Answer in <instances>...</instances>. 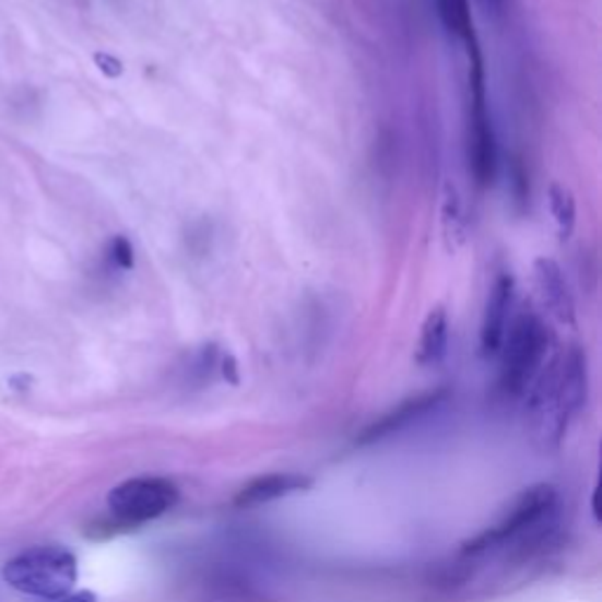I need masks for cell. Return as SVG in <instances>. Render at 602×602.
I'll list each match as a JSON object with an SVG mask.
<instances>
[{
    "label": "cell",
    "mask_w": 602,
    "mask_h": 602,
    "mask_svg": "<svg viewBox=\"0 0 602 602\" xmlns=\"http://www.w3.org/2000/svg\"><path fill=\"white\" fill-rule=\"evenodd\" d=\"M106 504L116 522L134 530L173 511L179 504V487L161 475H139L116 485Z\"/></svg>",
    "instance_id": "5"
},
{
    "label": "cell",
    "mask_w": 602,
    "mask_h": 602,
    "mask_svg": "<svg viewBox=\"0 0 602 602\" xmlns=\"http://www.w3.org/2000/svg\"><path fill=\"white\" fill-rule=\"evenodd\" d=\"M436 8H438L442 26L450 31L455 38H459L467 45L475 40L469 0H436Z\"/></svg>",
    "instance_id": "12"
},
{
    "label": "cell",
    "mask_w": 602,
    "mask_h": 602,
    "mask_svg": "<svg viewBox=\"0 0 602 602\" xmlns=\"http://www.w3.org/2000/svg\"><path fill=\"white\" fill-rule=\"evenodd\" d=\"M481 3H485L487 8H497L501 3V0H481Z\"/></svg>",
    "instance_id": "18"
},
{
    "label": "cell",
    "mask_w": 602,
    "mask_h": 602,
    "mask_svg": "<svg viewBox=\"0 0 602 602\" xmlns=\"http://www.w3.org/2000/svg\"><path fill=\"white\" fill-rule=\"evenodd\" d=\"M548 205L555 220V226L560 231V238H569L577 224V203L575 196L563 184H551L548 189Z\"/></svg>",
    "instance_id": "13"
},
{
    "label": "cell",
    "mask_w": 602,
    "mask_h": 602,
    "mask_svg": "<svg viewBox=\"0 0 602 602\" xmlns=\"http://www.w3.org/2000/svg\"><path fill=\"white\" fill-rule=\"evenodd\" d=\"M10 589L43 600H57L73 591L79 581V560L64 546L26 548L3 567Z\"/></svg>",
    "instance_id": "2"
},
{
    "label": "cell",
    "mask_w": 602,
    "mask_h": 602,
    "mask_svg": "<svg viewBox=\"0 0 602 602\" xmlns=\"http://www.w3.org/2000/svg\"><path fill=\"white\" fill-rule=\"evenodd\" d=\"M48 602H97V595L92 591H71L67 595H61L57 600H48Z\"/></svg>",
    "instance_id": "16"
},
{
    "label": "cell",
    "mask_w": 602,
    "mask_h": 602,
    "mask_svg": "<svg viewBox=\"0 0 602 602\" xmlns=\"http://www.w3.org/2000/svg\"><path fill=\"white\" fill-rule=\"evenodd\" d=\"M109 261L120 271H130L134 267V250L126 236H116L109 243Z\"/></svg>",
    "instance_id": "14"
},
{
    "label": "cell",
    "mask_w": 602,
    "mask_h": 602,
    "mask_svg": "<svg viewBox=\"0 0 602 602\" xmlns=\"http://www.w3.org/2000/svg\"><path fill=\"white\" fill-rule=\"evenodd\" d=\"M551 346V332L532 314L520 316L504 337L499 386L506 396H520L542 369Z\"/></svg>",
    "instance_id": "3"
},
{
    "label": "cell",
    "mask_w": 602,
    "mask_h": 602,
    "mask_svg": "<svg viewBox=\"0 0 602 602\" xmlns=\"http://www.w3.org/2000/svg\"><path fill=\"white\" fill-rule=\"evenodd\" d=\"M558 501V494L551 485H534L524 489L516 504L497 524L475 534L471 542L464 544L461 553L464 555H483L487 551H497L506 544H514L522 539L528 532H532L536 524H542L555 508Z\"/></svg>",
    "instance_id": "6"
},
{
    "label": "cell",
    "mask_w": 602,
    "mask_h": 602,
    "mask_svg": "<svg viewBox=\"0 0 602 602\" xmlns=\"http://www.w3.org/2000/svg\"><path fill=\"white\" fill-rule=\"evenodd\" d=\"M469 48V163L475 181L481 187L494 179L497 173V139H494L487 90H485V69L477 43Z\"/></svg>",
    "instance_id": "4"
},
{
    "label": "cell",
    "mask_w": 602,
    "mask_h": 602,
    "mask_svg": "<svg viewBox=\"0 0 602 602\" xmlns=\"http://www.w3.org/2000/svg\"><path fill=\"white\" fill-rule=\"evenodd\" d=\"M534 278H536L539 297H542L548 314L553 318H558L560 322H575V299L558 261L546 257L536 259Z\"/></svg>",
    "instance_id": "10"
},
{
    "label": "cell",
    "mask_w": 602,
    "mask_h": 602,
    "mask_svg": "<svg viewBox=\"0 0 602 602\" xmlns=\"http://www.w3.org/2000/svg\"><path fill=\"white\" fill-rule=\"evenodd\" d=\"M589 396V365L577 346L555 358L539 377L528 405L532 436L546 447H555L565 436L567 424L583 408Z\"/></svg>",
    "instance_id": "1"
},
{
    "label": "cell",
    "mask_w": 602,
    "mask_h": 602,
    "mask_svg": "<svg viewBox=\"0 0 602 602\" xmlns=\"http://www.w3.org/2000/svg\"><path fill=\"white\" fill-rule=\"evenodd\" d=\"M514 306V278L499 273L494 278L489 295L485 302L483 326H481V346L485 353H497L508 332V314Z\"/></svg>",
    "instance_id": "8"
},
{
    "label": "cell",
    "mask_w": 602,
    "mask_h": 602,
    "mask_svg": "<svg viewBox=\"0 0 602 602\" xmlns=\"http://www.w3.org/2000/svg\"><path fill=\"white\" fill-rule=\"evenodd\" d=\"M314 485V477L302 473H267L257 475L250 483H245L234 497V504L238 508H255L261 504H271L278 499H285L290 494L306 492Z\"/></svg>",
    "instance_id": "9"
},
{
    "label": "cell",
    "mask_w": 602,
    "mask_h": 602,
    "mask_svg": "<svg viewBox=\"0 0 602 602\" xmlns=\"http://www.w3.org/2000/svg\"><path fill=\"white\" fill-rule=\"evenodd\" d=\"M95 61H97L99 69H102L106 75H111V79H116V75L122 73V64H120V61H118L116 57H111V55L99 52V55H95Z\"/></svg>",
    "instance_id": "15"
},
{
    "label": "cell",
    "mask_w": 602,
    "mask_h": 602,
    "mask_svg": "<svg viewBox=\"0 0 602 602\" xmlns=\"http://www.w3.org/2000/svg\"><path fill=\"white\" fill-rule=\"evenodd\" d=\"M447 342H450V320H447L445 308H434L424 320L420 346H416V363L436 365L445 358Z\"/></svg>",
    "instance_id": "11"
},
{
    "label": "cell",
    "mask_w": 602,
    "mask_h": 602,
    "mask_svg": "<svg viewBox=\"0 0 602 602\" xmlns=\"http://www.w3.org/2000/svg\"><path fill=\"white\" fill-rule=\"evenodd\" d=\"M591 508H593V516L598 520V489L593 492V499H591Z\"/></svg>",
    "instance_id": "17"
},
{
    "label": "cell",
    "mask_w": 602,
    "mask_h": 602,
    "mask_svg": "<svg viewBox=\"0 0 602 602\" xmlns=\"http://www.w3.org/2000/svg\"><path fill=\"white\" fill-rule=\"evenodd\" d=\"M445 398H447V391L438 389V391H426V393H420V396H412V398L403 400V403H400L398 408L381 414L377 422H373L367 428H363L361 436L356 438V442L358 445H373V442H379L383 438H391V436L400 434V430L408 428L414 422H420L422 416H426L428 412H434Z\"/></svg>",
    "instance_id": "7"
}]
</instances>
